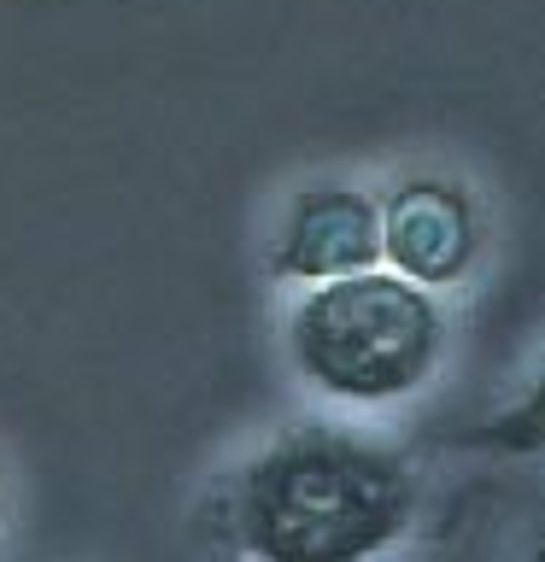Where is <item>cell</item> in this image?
I'll return each instance as SVG.
<instances>
[{
	"mask_svg": "<svg viewBox=\"0 0 545 562\" xmlns=\"http://www.w3.org/2000/svg\"><path fill=\"white\" fill-rule=\"evenodd\" d=\"M376 263H381V205L352 188L299 193L270 252V270L281 281H334L376 270Z\"/></svg>",
	"mask_w": 545,
	"mask_h": 562,
	"instance_id": "obj_4",
	"label": "cell"
},
{
	"mask_svg": "<svg viewBox=\"0 0 545 562\" xmlns=\"http://www.w3.org/2000/svg\"><path fill=\"white\" fill-rule=\"evenodd\" d=\"M440 323L429 288L399 270H358L316 281L288 323L293 369L334 398L381 404L429 381L440 358Z\"/></svg>",
	"mask_w": 545,
	"mask_h": 562,
	"instance_id": "obj_2",
	"label": "cell"
},
{
	"mask_svg": "<svg viewBox=\"0 0 545 562\" xmlns=\"http://www.w3.org/2000/svg\"><path fill=\"white\" fill-rule=\"evenodd\" d=\"M416 516V481L393 451L305 428L241 469L223 533L253 562H364Z\"/></svg>",
	"mask_w": 545,
	"mask_h": 562,
	"instance_id": "obj_1",
	"label": "cell"
},
{
	"mask_svg": "<svg viewBox=\"0 0 545 562\" xmlns=\"http://www.w3.org/2000/svg\"><path fill=\"white\" fill-rule=\"evenodd\" d=\"M475 258V205L464 188L416 176L381 200V263L416 288H446Z\"/></svg>",
	"mask_w": 545,
	"mask_h": 562,
	"instance_id": "obj_3",
	"label": "cell"
},
{
	"mask_svg": "<svg viewBox=\"0 0 545 562\" xmlns=\"http://www.w3.org/2000/svg\"><path fill=\"white\" fill-rule=\"evenodd\" d=\"M457 446H469V451H545V375L527 386L522 404L487 416L481 428L457 434Z\"/></svg>",
	"mask_w": 545,
	"mask_h": 562,
	"instance_id": "obj_5",
	"label": "cell"
},
{
	"mask_svg": "<svg viewBox=\"0 0 545 562\" xmlns=\"http://www.w3.org/2000/svg\"><path fill=\"white\" fill-rule=\"evenodd\" d=\"M534 562H545V544H540V551H534Z\"/></svg>",
	"mask_w": 545,
	"mask_h": 562,
	"instance_id": "obj_6",
	"label": "cell"
}]
</instances>
